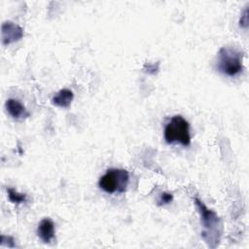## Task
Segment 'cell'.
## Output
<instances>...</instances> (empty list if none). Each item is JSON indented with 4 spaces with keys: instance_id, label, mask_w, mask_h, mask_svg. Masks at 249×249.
<instances>
[{
    "instance_id": "5b68a950",
    "label": "cell",
    "mask_w": 249,
    "mask_h": 249,
    "mask_svg": "<svg viewBox=\"0 0 249 249\" xmlns=\"http://www.w3.org/2000/svg\"><path fill=\"white\" fill-rule=\"evenodd\" d=\"M23 37L22 28L13 21H5L1 26V39L4 46H8Z\"/></svg>"
},
{
    "instance_id": "6da1fadb",
    "label": "cell",
    "mask_w": 249,
    "mask_h": 249,
    "mask_svg": "<svg viewBox=\"0 0 249 249\" xmlns=\"http://www.w3.org/2000/svg\"><path fill=\"white\" fill-rule=\"evenodd\" d=\"M194 202L200 215V222L203 227L201 237L210 247H216L222 232V223L219 216L209 209L198 197L194 198Z\"/></svg>"
},
{
    "instance_id": "8fae6325",
    "label": "cell",
    "mask_w": 249,
    "mask_h": 249,
    "mask_svg": "<svg viewBox=\"0 0 249 249\" xmlns=\"http://www.w3.org/2000/svg\"><path fill=\"white\" fill-rule=\"evenodd\" d=\"M239 26L242 28L248 27V7H245L243 13L241 14V17L239 18Z\"/></svg>"
},
{
    "instance_id": "52a82bcc",
    "label": "cell",
    "mask_w": 249,
    "mask_h": 249,
    "mask_svg": "<svg viewBox=\"0 0 249 249\" xmlns=\"http://www.w3.org/2000/svg\"><path fill=\"white\" fill-rule=\"evenodd\" d=\"M37 234L40 239L49 243L54 238V224L50 218H44L40 221L37 228Z\"/></svg>"
},
{
    "instance_id": "7c38bea8",
    "label": "cell",
    "mask_w": 249,
    "mask_h": 249,
    "mask_svg": "<svg viewBox=\"0 0 249 249\" xmlns=\"http://www.w3.org/2000/svg\"><path fill=\"white\" fill-rule=\"evenodd\" d=\"M1 245L2 246H8V247H15V243H14V238L12 236H6V235H2L1 236Z\"/></svg>"
},
{
    "instance_id": "30bf717a",
    "label": "cell",
    "mask_w": 249,
    "mask_h": 249,
    "mask_svg": "<svg viewBox=\"0 0 249 249\" xmlns=\"http://www.w3.org/2000/svg\"><path fill=\"white\" fill-rule=\"evenodd\" d=\"M173 200V196L170 193H161L160 199H159V205L162 204H168Z\"/></svg>"
},
{
    "instance_id": "ba28073f",
    "label": "cell",
    "mask_w": 249,
    "mask_h": 249,
    "mask_svg": "<svg viewBox=\"0 0 249 249\" xmlns=\"http://www.w3.org/2000/svg\"><path fill=\"white\" fill-rule=\"evenodd\" d=\"M73 98L74 94L72 90L68 89H62L52 98V103L60 108H68Z\"/></svg>"
},
{
    "instance_id": "7a4b0ae2",
    "label": "cell",
    "mask_w": 249,
    "mask_h": 249,
    "mask_svg": "<svg viewBox=\"0 0 249 249\" xmlns=\"http://www.w3.org/2000/svg\"><path fill=\"white\" fill-rule=\"evenodd\" d=\"M217 68L229 77L238 75L243 70V53L233 47H222L218 53Z\"/></svg>"
},
{
    "instance_id": "3957f363",
    "label": "cell",
    "mask_w": 249,
    "mask_h": 249,
    "mask_svg": "<svg viewBox=\"0 0 249 249\" xmlns=\"http://www.w3.org/2000/svg\"><path fill=\"white\" fill-rule=\"evenodd\" d=\"M164 140L168 144L179 143L185 147L191 144L190 124L180 115L170 119L164 127Z\"/></svg>"
},
{
    "instance_id": "8992f818",
    "label": "cell",
    "mask_w": 249,
    "mask_h": 249,
    "mask_svg": "<svg viewBox=\"0 0 249 249\" xmlns=\"http://www.w3.org/2000/svg\"><path fill=\"white\" fill-rule=\"evenodd\" d=\"M6 110L8 114L17 121H21L29 117V112L26 110L25 106L16 98H9L5 103Z\"/></svg>"
},
{
    "instance_id": "9c48e42d",
    "label": "cell",
    "mask_w": 249,
    "mask_h": 249,
    "mask_svg": "<svg viewBox=\"0 0 249 249\" xmlns=\"http://www.w3.org/2000/svg\"><path fill=\"white\" fill-rule=\"evenodd\" d=\"M7 194H8V197L10 199L11 202L13 203H23L27 201V196L25 194H21L18 193V191H16L13 188H7Z\"/></svg>"
},
{
    "instance_id": "277c9868",
    "label": "cell",
    "mask_w": 249,
    "mask_h": 249,
    "mask_svg": "<svg viewBox=\"0 0 249 249\" xmlns=\"http://www.w3.org/2000/svg\"><path fill=\"white\" fill-rule=\"evenodd\" d=\"M129 183V174L125 169L110 168L100 177L98 186L108 194L124 193Z\"/></svg>"
}]
</instances>
